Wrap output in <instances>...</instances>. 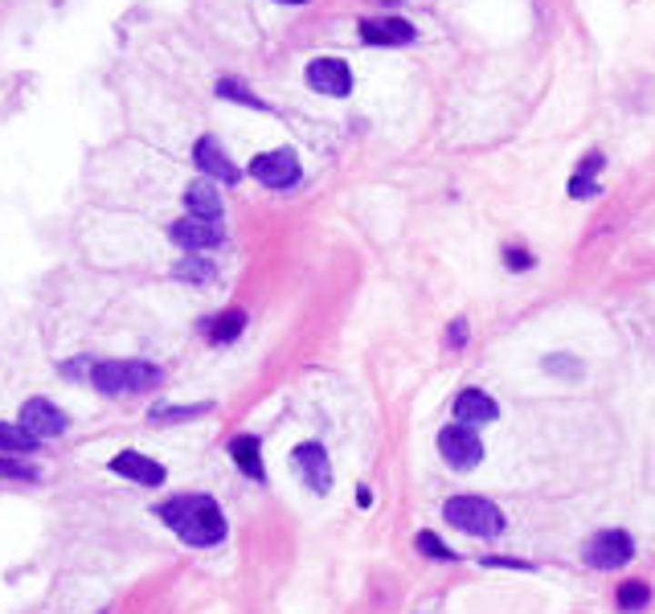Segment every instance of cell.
Returning <instances> with one entry per match:
<instances>
[{
  "label": "cell",
  "mask_w": 655,
  "mask_h": 614,
  "mask_svg": "<svg viewBox=\"0 0 655 614\" xmlns=\"http://www.w3.org/2000/svg\"><path fill=\"white\" fill-rule=\"evenodd\" d=\"M156 516H160V520L168 524V528L176 532L185 545H193V549L221 545V540H226V532H229L221 504L213 496H201V491H185V496L164 499V504L156 508Z\"/></svg>",
  "instance_id": "cell-1"
},
{
  "label": "cell",
  "mask_w": 655,
  "mask_h": 614,
  "mask_svg": "<svg viewBox=\"0 0 655 614\" xmlns=\"http://www.w3.org/2000/svg\"><path fill=\"white\" fill-rule=\"evenodd\" d=\"M90 385L106 398H119V393H144L164 385V373L152 360H95L90 365Z\"/></svg>",
  "instance_id": "cell-2"
},
{
  "label": "cell",
  "mask_w": 655,
  "mask_h": 614,
  "mask_svg": "<svg viewBox=\"0 0 655 614\" xmlns=\"http://www.w3.org/2000/svg\"><path fill=\"white\" fill-rule=\"evenodd\" d=\"M442 516H447V524H455L458 532H467V537H499L504 532V512H499L491 499L483 496H450L447 504H442Z\"/></svg>",
  "instance_id": "cell-3"
},
{
  "label": "cell",
  "mask_w": 655,
  "mask_h": 614,
  "mask_svg": "<svg viewBox=\"0 0 655 614\" xmlns=\"http://www.w3.org/2000/svg\"><path fill=\"white\" fill-rule=\"evenodd\" d=\"M581 557H586L590 569L610 573V569H622V565L635 557V540H630V532H622V528H602L586 540V553Z\"/></svg>",
  "instance_id": "cell-4"
},
{
  "label": "cell",
  "mask_w": 655,
  "mask_h": 614,
  "mask_svg": "<svg viewBox=\"0 0 655 614\" xmlns=\"http://www.w3.org/2000/svg\"><path fill=\"white\" fill-rule=\"evenodd\" d=\"M438 450H442V458H447V467H455V471H471V467L483 463L479 434H475L471 426H463V422L442 426L438 430Z\"/></svg>",
  "instance_id": "cell-5"
},
{
  "label": "cell",
  "mask_w": 655,
  "mask_h": 614,
  "mask_svg": "<svg viewBox=\"0 0 655 614\" xmlns=\"http://www.w3.org/2000/svg\"><path fill=\"white\" fill-rule=\"evenodd\" d=\"M250 176L258 180V185H267V188H291L295 180L303 176V168H299V156H295L291 147H278V152L254 156Z\"/></svg>",
  "instance_id": "cell-6"
},
{
  "label": "cell",
  "mask_w": 655,
  "mask_h": 614,
  "mask_svg": "<svg viewBox=\"0 0 655 614\" xmlns=\"http://www.w3.org/2000/svg\"><path fill=\"white\" fill-rule=\"evenodd\" d=\"M168 237L180 246V250L188 254H201V250H213V246L226 237V229H221V217H180L168 226Z\"/></svg>",
  "instance_id": "cell-7"
},
{
  "label": "cell",
  "mask_w": 655,
  "mask_h": 614,
  "mask_svg": "<svg viewBox=\"0 0 655 614\" xmlns=\"http://www.w3.org/2000/svg\"><path fill=\"white\" fill-rule=\"evenodd\" d=\"M21 426L37 442H49V438H62V434L70 430V418H66V409H57L49 398H29L21 406Z\"/></svg>",
  "instance_id": "cell-8"
},
{
  "label": "cell",
  "mask_w": 655,
  "mask_h": 614,
  "mask_svg": "<svg viewBox=\"0 0 655 614\" xmlns=\"http://www.w3.org/2000/svg\"><path fill=\"white\" fill-rule=\"evenodd\" d=\"M295 471L303 475V483H307L316 496H324L328 488H332V463H328V450L319 447V442H299L291 455Z\"/></svg>",
  "instance_id": "cell-9"
},
{
  "label": "cell",
  "mask_w": 655,
  "mask_h": 614,
  "mask_svg": "<svg viewBox=\"0 0 655 614\" xmlns=\"http://www.w3.org/2000/svg\"><path fill=\"white\" fill-rule=\"evenodd\" d=\"M111 471L123 475V479H131V483H139V488H160V483L168 479L164 463H156V458L139 455V450H119V455L111 458Z\"/></svg>",
  "instance_id": "cell-10"
},
{
  "label": "cell",
  "mask_w": 655,
  "mask_h": 614,
  "mask_svg": "<svg viewBox=\"0 0 655 614\" xmlns=\"http://www.w3.org/2000/svg\"><path fill=\"white\" fill-rule=\"evenodd\" d=\"M307 82H311V90H319V95L344 98L352 90V70L340 62V57H316V62L307 65Z\"/></svg>",
  "instance_id": "cell-11"
},
{
  "label": "cell",
  "mask_w": 655,
  "mask_h": 614,
  "mask_svg": "<svg viewBox=\"0 0 655 614\" xmlns=\"http://www.w3.org/2000/svg\"><path fill=\"white\" fill-rule=\"evenodd\" d=\"M193 160H196V168L205 172V180H221V185H237V168L229 164V156L221 152V144L213 136H201L196 139V147H193Z\"/></svg>",
  "instance_id": "cell-12"
},
{
  "label": "cell",
  "mask_w": 655,
  "mask_h": 614,
  "mask_svg": "<svg viewBox=\"0 0 655 614\" xmlns=\"http://www.w3.org/2000/svg\"><path fill=\"white\" fill-rule=\"evenodd\" d=\"M360 41L365 45H409L414 25L401 16H373V21H360Z\"/></svg>",
  "instance_id": "cell-13"
},
{
  "label": "cell",
  "mask_w": 655,
  "mask_h": 614,
  "mask_svg": "<svg viewBox=\"0 0 655 614\" xmlns=\"http://www.w3.org/2000/svg\"><path fill=\"white\" fill-rule=\"evenodd\" d=\"M229 458H234V467L242 475H250L254 483L267 479V467H262V442L258 434H234L229 438Z\"/></svg>",
  "instance_id": "cell-14"
},
{
  "label": "cell",
  "mask_w": 655,
  "mask_h": 614,
  "mask_svg": "<svg viewBox=\"0 0 655 614\" xmlns=\"http://www.w3.org/2000/svg\"><path fill=\"white\" fill-rule=\"evenodd\" d=\"M455 418L463 426H475V422H496L499 418V406L488 398L483 389H463L455 398Z\"/></svg>",
  "instance_id": "cell-15"
},
{
  "label": "cell",
  "mask_w": 655,
  "mask_h": 614,
  "mask_svg": "<svg viewBox=\"0 0 655 614\" xmlns=\"http://www.w3.org/2000/svg\"><path fill=\"white\" fill-rule=\"evenodd\" d=\"M242 327H246V316L242 311H221V316H209L201 324V336L209 344H234L237 336H242Z\"/></svg>",
  "instance_id": "cell-16"
},
{
  "label": "cell",
  "mask_w": 655,
  "mask_h": 614,
  "mask_svg": "<svg viewBox=\"0 0 655 614\" xmlns=\"http://www.w3.org/2000/svg\"><path fill=\"white\" fill-rule=\"evenodd\" d=\"M185 205H188V213H193V217H221V196H217V188H213L209 180L188 185Z\"/></svg>",
  "instance_id": "cell-17"
},
{
  "label": "cell",
  "mask_w": 655,
  "mask_h": 614,
  "mask_svg": "<svg viewBox=\"0 0 655 614\" xmlns=\"http://www.w3.org/2000/svg\"><path fill=\"white\" fill-rule=\"evenodd\" d=\"M41 442L33 438L29 430H25L21 422H0V455H16V458H25V455H33Z\"/></svg>",
  "instance_id": "cell-18"
},
{
  "label": "cell",
  "mask_w": 655,
  "mask_h": 614,
  "mask_svg": "<svg viewBox=\"0 0 655 614\" xmlns=\"http://www.w3.org/2000/svg\"><path fill=\"white\" fill-rule=\"evenodd\" d=\"M647 602H651V586H647L643 578H630L619 586V594H614V606H619L622 614H643Z\"/></svg>",
  "instance_id": "cell-19"
},
{
  "label": "cell",
  "mask_w": 655,
  "mask_h": 614,
  "mask_svg": "<svg viewBox=\"0 0 655 614\" xmlns=\"http://www.w3.org/2000/svg\"><path fill=\"white\" fill-rule=\"evenodd\" d=\"M172 278H180V283H209L213 262L205 254H185L180 262H172Z\"/></svg>",
  "instance_id": "cell-20"
},
{
  "label": "cell",
  "mask_w": 655,
  "mask_h": 614,
  "mask_svg": "<svg viewBox=\"0 0 655 614\" xmlns=\"http://www.w3.org/2000/svg\"><path fill=\"white\" fill-rule=\"evenodd\" d=\"M213 409V401H193V406H156L152 422H193V418H205Z\"/></svg>",
  "instance_id": "cell-21"
},
{
  "label": "cell",
  "mask_w": 655,
  "mask_h": 614,
  "mask_svg": "<svg viewBox=\"0 0 655 614\" xmlns=\"http://www.w3.org/2000/svg\"><path fill=\"white\" fill-rule=\"evenodd\" d=\"M0 479H16V483H37L41 471L33 463H25V458L16 455H0Z\"/></svg>",
  "instance_id": "cell-22"
},
{
  "label": "cell",
  "mask_w": 655,
  "mask_h": 614,
  "mask_svg": "<svg viewBox=\"0 0 655 614\" xmlns=\"http://www.w3.org/2000/svg\"><path fill=\"white\" fill-rule=\"evenodd\" d=\"M414 545L422 549L426 557H434V561H455V553H450V549L442 545V540L434 537V532H426V528H422V532H418V537H414Z\"/></svg>",
  "instance_id": "cell-23"
},
{
  "label": "cell",
  "mask_w": 655,
  "mask_h": 614,
  "mask_svg": "<svg viewBox=\"0 0 655 614\" xmlns=\"http://www.w3.org/2000/svg\"><path fill=\"white\" fill-rule=\"evenodd\" d=\"M217 95H221V98H237V103H250V106H267L262 98H254L250 90H246L242 82H234V78H221V82H217Z\"/></svg>",
  "instance_id": "cell-24"
},
{
  "label": "cell",
  "mask_w": 655,
  "mask_h": 614,
  "mask_svg": "<svg viewBox=\"0 0 655 614\" xmlns=\"http://www.w3.org/2000/svg\"><path fill=\"white\" fill-rule=\"evenodd\" d=\"M594 193H598V180L594 176H581V172H578V176L569 180V196H573V201H578V196H594Z\"/></svg>",
  "instance_id": "cell-25"
},
{
  "label": "cell",
  "mask_w": 655,
  "mask_h": 614,
  "mask_svg": "<svg viewBox=\"0 0 655 614\" xmlns=\"http://www.w3.org/2000/svg\"><path fill=\"white\" fill-rule=\"evenodd\" d=\"M545 368H549V373H565V377H578V373H581L578 360H565V357H549Z\"/></svg>",
  "instance_id": "cell-26"
},
{
  "label": "cell",
  "mask_w": 655,
  "mask_h": 614,
  "mask_svg": "<svg viewBox=\"0 0 655 614\" xmlns=\"http://www.w3.org/2000/svg\"><path fill=\"white\" fill-rule=\"evenodd\" d=\"M504 262H508V270H529V267H532L529 250H512V246L504 250Z\"/></svg>",
  "instance_id": "cell-27"
},
{
  "label": "cell",
  "mask_w": 655,
  "mask_h": 614,
  "mask_svg": "<svg viewBox=\"0 0 655 614\" xmlns=\"http://www.w3.org/2000/svg\"><path fill=\"white\" fill-rule=\"evenodd\" d=\"M463 344H467V319H455L447 332V348H463Z\"/></svg>",
  "instance_id": "cell-28"
},
{
  "label": "cell",
  "mask_w": 655,
  "mask_h": 614,
  "mask_svg": "<svg viewBox=\"0 0 655 614\" xmlns=\"http://www.w3.org/2000/svg\"><path fill=\"white\" fill-rule=\"evenodd\" d=\"M483 565H499V569H532L529 561H512V557H488Z\"/></svg>",
  "instance_id": "cell-29"
},
{
  "label": "cell",
  "mask_w": 655,
  "mask_h": 614,
  "mask_svg": "<svg viewBox=\"0 0 655 614\" xmlns=\"http://www.w3.org/2000/svg\"><path fill=\"white\" fill-rule=\"evenodd\" d=\"M283 5H307V0H283Z\"/></svg>",
  "instance_id": "cell-30"
},
{
  "label": "cell",
  "mask_w": 655,
  "mask_h": 614,
  "mask_svg": "<svg viewBox=\"0 0 655 614\" xmlns=\"http://www.w3.org/2000/svg\"><path fill=\"white\" fill-rule=\"evenodd\" d=\"M385 5H398V0H385Z\"/></svg>",
  "instance_id": "cell-31"
}]
</instances>
